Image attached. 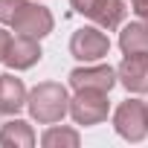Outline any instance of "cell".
Masks as SVG:
<instances>
[{
    "label": "cell",
    "mask_w": 148,
    "mask_h": 148,
    "mask_svg": "<svg viewBox=\"0 0 148 148\" xmlns=\"http://www.w3.org/2000/svg\"><path fill=\"white\" fill-rule=\"evenodd\" d=\"M116 76L128 93H148V55H125Z\"/></svg>",
    "instance_id": "obj_7"
},
{
    "label": "cell",
    "mask_w": 148,
    "mask_h": 148,
    "mask_svg": "<svg viewBox=\"0 0 148 148\" xmlns=\"http://www.w3.org/2000/svg\"><path fill=\"white\" fill-rule=\"evenodd\" d=\"M113 128L128 142H142L148 136V102L125 99L113 113Z\"/></svg>",
    "instance_id": "obj_2"
},
{
    "label": "cell",
    "mask_w": 148,
    "mask_h": 148,
    "mask_svg": "<svg viewBox=\"0 0 148 148\" xmlns=\"http://www.w3.org/2000/svg\"><path fill=\"white\" fill-rule=\"evenodd\" d=\"M0 145L3 148H32L35 145V131L23 119H9L0 125Z\"/></svg>",
    "instance_id": "obj_12"
},
{
    "label": "cell",
    "mask_w": 148,
    "mask_h": 148,
    "mask_svg": "<svg viewBox=\"0 0 148 148\" xmlns=\"http://www.w3.org/2000/svg\"><path fill=\"white\" fill-rule=\"evenodd\" d=\"M26 108H29V116L38 125H55V122H61L70 113L67 87L58 84V82H41V84H35L29 90Z\"/></svg>",
    "instance_id": "obj_1"
},
{
    "label": "cell",
    "mask_w": 148,
    "mask_h": 148,
    "mask_svg": "<svg viewBox=\"0 0 148 148\" xmlns=\"http://www.w3.org/2000/svg\"><path fill=\"white\" fill-rule=\"evenodd\" d=\"M41 145L44 148H79L82 134L76 128H67V125H49L41 134Z\"/></svg>",
    "instance_id": "obj_13"
},
{
    "label": "cell",
    "mask_w": 148,
    "mask_h": 148,
    "mask_svg": "<svg viewBox=\"0 0 148 148\" xmlns=\"http://www.w3.org/2000/svg\"><path fill=\"white\" fill-rule=\"evenodd\" d=\"M131 9H134L142 21H148V0H131Z\"/></svg>",
    "instance_id": "obj_17"
},
{
    "label": "cell",
    "mask_w": 148,
    "mask_h": 148,
    "mask_svg": "<svg viewBox=\"0 0 148 148\" xmlns=\"http://www.w3.org/2000/svg\"><path fill=\"white\" fill-rule=\"evenodd\" d=\"M125 0H96V6L90 9V21L96 23V26H102L105 32H110V29H116V26H122V21H125Z\"/></svg>",
    "instance_id": "obj_11"
},
{
    "label": "cell",
    "mask_w": 148,
    "mask_h": 148,
    "mask_svg": "<svg viewBox=\"0 0 148 148\" xmlns=\"http://www.w3.org/2000/svg\"><path fill=\"white\" fill-rule=\"evenodd\" d=\"M116 82H119V76H116V70L110 64H84V67H76L70 73V87L73 90H102V93H110Z\"/></svg>",
    "instance_id": "obj_5"
},
{
    "label": "cell",
    "mask_w": 148,
    "mask_h": 148,
    "mask_svg": "<svg viewBox=\"0 0 148 148\" xmlns=\"http://www.w3.org/2000/svg\"><path fill=\"white\" fill-rule=\"evenodd\" d=\"M110 113L108 93L102 90H76V96L70 99V116L76 125H99Z\"/></svg>",
    "instance_id": "obj_4"
},
{
    "label": "cell",
    "mask_w": 148,
    "mask_h": 148,
    "mask_svg": "<svg viewBox=\"0 0 148 148\" xmlns=\"http://www.w3.org/2000/svg\"><path fill=\"white\" fill-rule=\"evenodd\" d=\"M108 52H110V38L105 35L102 26H82L70 38V55L84 61V64L102 61Z\"/></svg>",
    "instance_id": "obj_3"
},
{
    "label": "cell",
    "mask_w": 148,
    "mask_h": 148,
    "mask_svg": "<svg viewBox=\"0 0 148 148\" xmlns=\"http://www.w3.org/2000/svg\"><path fill=\"white\" fill-rule=\"evenodd\" d=\"M9 47H12V35L0 26V61H6V55H9Z\"/></svg>",
    "instance_id": "obj_16"
},
{
    "label": "cell",
    "mask_w": 148,
    "mask_h": 148,
    "mask_svg": "<svg viewBox=\"0 0 148 148\" xmlns=\"http://www.w3.org/2000/svg\"><path fill=\"white\" fill-rule=\"evenodd\" d=\"M41 44L38 38H29V35H15L12 38V47H9V55L3 64H9L12 70H29L41 61Z\"/></svg>",
    "instance_id": "obj_8"
},
{
    "label": "cell",
    "mask_w": 148,
    "mask_h": 148,
    "mask_svg": "<svg viewBox=\"0 0 148 148\" xmlns=\"http://www.w3.org/2000/svg\"><path fill=\"white\" fill-rule=\"evenodd\" d=\"M70 6L76 9L79 15H84V18H87V15H90V9L96 6V0H70Z\"/></svg>",
    "instance_id": "obj_15"
},
{
    "label": "cell",
    "mask_w": 148,
    "mask_h": 148,
    "mask_svg": "<svg viewBox=\"0 0 148 148\" xmlns=\"http://www.w3.org/2000/svg\"><path fill=\"white\" fill-rule=\"evenodd\" d=\"M23 6H26V0H0V23H9L12 26Z\"/></svg>",
    "instance_id": "obj_14"
},
{
    "label": "cell",
    "mask_w": 148,
    "mask_h": 148,
    "mask_svg": "<svg viewBox=\"0 0 148 148\" xmlns=\"http://www.w3.org/2000/svg\"><path fill=\"white\" fill-rule=\"evenodd\" d=\"M15 32L18 35H29V38H47L52 29H55V18H52V12L47 9V6H41V3H26L23 9H21V15L15 18Z\"/></svg>",
    "instance_id": "obj_6"
},
{
    "label": "cell",
    "mask_w": 148,
    "mask_h": 148,
    "mask_svg": "<svg viewBox=\"0 0 148 148\" xmlns=\"http://www.w3.org/2000/svg\"><path fill=\"white\" fill-rule=\"evenodd\" d=\"M26 84L12 76V73H3L0 76V113L3 116H15L21 108H26Z\"/></svg>",
    "instance_id": "obj_9"
},
{
    "label": "cell",
    "mask_w": 148,
    "mask_h": 148,
    "mask_svg": "<svg viewBox=\"0 0 148 148\" xmlns=\"http://www.w3.org/2000/svg\"><path fill=\"white\" fill-rule=\"evenodd\" d=\"M119 49L125 55H148V21L125 23L119 32Z\"/></svg>",
    "instance_id": "obj_10"
}]
</instances>
